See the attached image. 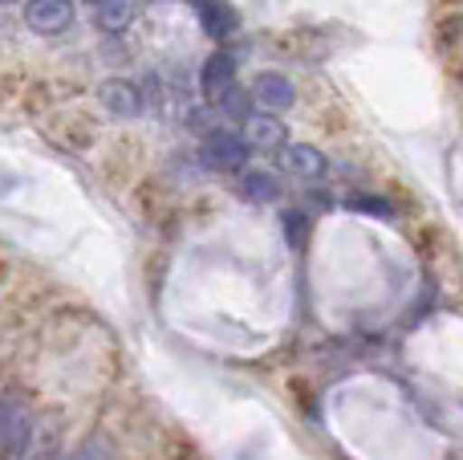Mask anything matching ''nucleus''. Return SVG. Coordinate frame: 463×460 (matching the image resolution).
Segmentation results:
<instances>
[{
  "mask_svg": "<svg viewBox=\"0 0 463 460\" xmlns=\"http://www.w3.org/2000/svg\"><path fill=\"white\" fill-rule=\"evenodd\" d=\"M200 155H203V163H208L212 171H224V176H228V171H244L248 139L236 135V130H212V135L203 139Z\"/></svg>",
  "mask_w": 463,
  "mask_h": 460,
  "instance_id": "obj_1",
  "label": "nucleus"
},
{
  "mask_svg": "<svg viewBox=\"0 0 463 460\" xmlns=\"http://www.w3.org/2000/svg\"><path fill=\"white\" fill-rule=\"evenodd\" d=\"M24 24L33 33H45V37H57L73 24V0H24Z\"/></svg>",
  "mask_w": 463,
  "mask_h": 460,
  "instance_id": "obj_2",
  "label": "nucleus"
},
{
  "mask_svg": "<svg viewBox=\"0 0 463 460\" xmlns=\"http://www.w3.org/2000/svg\"><path fill=\"white\" fill-rule=\"evenodd\" d=\"M33 432H37V424H33L29 404H21L16 396H5V453H8V460L24 456V448L33 445Z\"/></svg>",
  "mask_w": 463,
  "mask_h": 460,
  "instance_id": "obj_3",
  "label": "nucleus"
},
{
  "mask_svg": "<svg viewBox=\"0 0 463 460\" xmlns=\"http://www.w3.org/2000/svg\"><path fill=\"white\" fill-rule=\"evenodd\" d=\"M236 57L228 49H216V53L203 62V73H200V86H203V98L208 102H224L228 90H236Z\"/></svg>",
  "mask_w": 463,
  "mask_h": 460,
  "instance_id": "obj_4",
  "label": "nucleus"
},
{
  "mask_svg": "<svg viewBox=\"0 0 463 460\" xmlns=\"http://www.w3.org/2000/svg\"><path fill=\"white\" fill-rule=\"evenodd\" d=\"M102 106L110 114H122V119H135V114L146 110V94L138 81H127V78H114L102 86Z\"/></svg>",
  "mask_w": 463,
  "mask_h": 460,
  "instance_id": "obj_5",
  "label": "nucleus"
},
{
  "mask_svg": "<svg viewBox=\"0 0 463 460\" xmlns=\"http://www.w3.org/2000/svg\"><path fill=\"white\" fill-rule=\"evenodd\" d=\"M280 168L297 179H321L326 176V155L309 143H288L285 151H280Z\"/></svg>",
  "mask_w": 463,
  "mask_h": 460,
  "instance_id": "obj_6",
  "label": "nucleus"
},
{
  "mask_svg": "<svg viewBox=\"0 0 463 460\" xmlns=\"http://www.w3.org/2000/svg\"><path fill=\"white\" fill-rule=\"evenodd\" d=\"M195 8H200V24L212 41H228L240 29V16L228 0H195Z\"/></svg>",
  "mask_w": 463,
  "mask_h": 460,
  "instance_id": "obj_7",
  "label": "nucleus"
},
{
  "mask_svg": "<svg viewBox=\"0 0 463 460\" xmlns=\"http://www.w3.org/2000/svg\"><path fill=\"white\" fill-rule=\"evenodd\" d=\"M138 8H143V0H98L94 21H98V29H106V33H127L130 24H135Z\"/></svg>",
  "mask_w": 463,
  "mask_h": 460,
  "instance_id": "obj_8",
  "label": "nucleus"
},
{
  "mask_svg": "<svg viewBox=\"0 0 463 460\" xmlns=\"http://www.w3.org/2000/svg\"><path fill=\"white\" fill-rule=\"evenodd\" d=\"M252 94L260 98L269 110H285V106H293L297 90H293V81H288L285 73H260V78H256V86H252Z\"/></svg>",
  "mask_w": 463,
  "mask_h": 460,
  "instance_id": "obj_9",
  "label": "nucleus"
},
{
  "mask_svg": "<svg viewBox=\"0 0 463 460\" xmlns=\"http://www.w3.org/2000/svg\"><path fill=\"white\" fill-rule=\"evenodd\" d=\"M244 139H248V147H285V127H280L272 114H248L244 119Z\"/></svg>",
  "mask_w": 463,
  "mask_h": 460,
  "instance_id": "obj_10",
  "label": "nucleus"
},
{
  "mask_svg": "<svg viewBox=\"0 0 463 460\" xmlns=\"http://www.w3.org/2000/svg\"><path fill=\"white\" fill-rule=\"evenodd\" d=\"M240 196L252 204H272L280 196V187L269 171H244V176H240Z\"/></svg>",
  "mask_w": 463,
  "mask_h": 460,
  "instance_id": "obj_11",
  "label": "nucleus"
},
{
  "mask_svg": "<svg viewBox=\"0 0 463 460\" xmlns=\"http://www.w3.org/2000/svg\"><path fill=\"white\" fill-rule=\"evenodd\" d=\"M21 460H61V448H57V428L53 424H41L33 432V445L24 448Z\"/></svg>",
  "mask_w": 463,
  "mask_h": 460,
  "instance_id": "obj_12",
  "label": "nucleus"
},
{
  "mask_svg": "<svg viewBox=\"0 0 463 460\" xmlns=\"http://www.w3.org/2000/svg\"><path fill=\"white\" fill-rule=\"evenodd\" d=\"M285 241L293 244V249H305V241H309V220H305L301 212H285Z\"/></svg>",
  "mask_w": 463,
  "mask_h": 460,
  "instance_id": "obj_13",
  "label": "nucleus"
},
{
  "mask_svg": "<svg viewBox=\"0 0 463 460\" xmlns=\"http://www.w3.org/2000/svg\"><path fill=\"white\" fill-rule=\"evenodd\" d=\"M350 208L354 212H370V216H394L391 200H378V196H350Z\"/></svg>",
  "mask_w": 463,
  "mask_h": 460,
  "instance_id": "obj_14",
  "label": "nucleus"
},
{
  "mask_svg": "<svg viewBox=\"0 0 463 460\" xmlns=\"http://www.w3.org/2000/svg\"><path fill=\"white\" fill-rule=\"evenodd\" d=\"M70 460H114V448L106 445L102 436H94V440H86V448H78Z\"/></svg>",
  "mask_w": 463,
  "mask_h": 460,
  "instance_id": "obj_15",
  "label": "nucleus"
}]
</instances>
